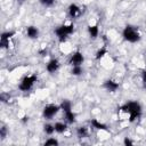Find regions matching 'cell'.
I'll use <instances>...</instances> for the list:
<instances>
[{
    "label": "cell",
    "instance_id": "1",
    "mask_svg": "<svg viewBox=\"0 0 146 146\" xmlns=\"http://www.w3.org/2000/svg\"><path fill=\"white\" fill-rule=\"evenodd\" d=\"M121 111L129 114V121L133 122L141 114V106L137 102H128L123 106H121Z\"/></svg>",
    "mask_w": 146,
    "mask_h": 146
},
{
    "label": "cell",
    "instance_id": "2",
    "mask_svg": "<svg viewBox=\"0 0 146 146\" xmlns=\"http://www.w3.org/2000/svg\"><path fill=\"white\" fill-rule=\"evenodd\" d=\"M122 35L124 38V40H127L128 42H137L140 40V34L137 30V27L135 26H131V25H127L122 32Z\"/></svg>",
    "mask_w": 146,
    "mask_h": 146
},
{
    "label": "cell",
    "instance_id": "3",
    "mask_svg": "<svg viewBox=\"0 0 146 146\" xmlns=\"http://www.w3.org/2000/svg\"><path fill=\"white\" fill-rule=\"evenodd\" d=\"M74 31V25L73 24H68V25H60L55 30L56 35L58 36V40L60 42H65L67 36L70 34H72Z\"/></svg>",
    "mask_w": 146,
    "mask_h": 146
},
{
    "label": "cell",
    "instance_id": "4",
    "mask_svg": "<svg viewBox=\"0 0 146 146\" xmlns=\"http://www.w3.org/2000/svg\"><path fill=\"white\" fill-rule=\"evenodd\" d=\"M35 82H36V75H34V74L33 75H27L22 80V82L19 83L18 88L22 91H27L33 87V84Z\"/></svg>",
    "mask_w": 146,
    "mask_h": 146
},
{
    "label": "cell",
    "instance_id": "5",
    "mask_svg": "<svg viewBox=\"0 0 146 146\" xmlns=\"http://www.w3.org/2000/svg\"><path fill=\"white\" fill-rule=\"evenodd\" d=\"M60 106H57V105H54V104H50V105H47L44 108H43V117L44 119H51L52 116H55L57 114V112L59 111Z\"/></svg>",
    "mask_w": 146,
    "mask_h": 146
},
{
    "label": "cell",
    "instance_id": "6",
    "mask_svg": "<svg viewBox=\"0 0 146 146\" xmlns=\"http://www.w3.org/2000/svg\"><path fill=\"white\" fill-rule=\"evenodd\" d=\"M83 55L80 52V51H75L72 56H71V59H70V64L75 66V65H81L83 63Z\"/></svg>",
    "mask_w": 146,
    "mask_h": 146
},
{
    "label": "cell",
    "instance_id": "7",
    "mask_svg": "<svg viewBox=\"0 0 146 146\" xmlns=\"http://www.w3.org/2000/svg\"><path fill=\"white\" fill-rule=\"evenodd\" d=\"M68 14H70V16H71L72 18H78V17L81 15V9H80V7H79L78 5L72 3V5H70V7H68Z\"/></svg>",
    "mask_w": 146,
    "mask_h": 146
},
{
    "label": "cell",
    "instance_id": "8",
    "mask_svg": "<svg viewBox=\"0 0 146 146\" xmlns=\"http://www.w3.org/2000/svg\"><path fill=\"white\" fill-rule=\"evenodd\" d=\"M46 68H47V71H48L49 73H55V72L59 68V62H58L57 59H55V58H54V59H50V60L48 62Z\"/></svg>",
    "mask_w": 146,
    "mask_h": 146
},
{
    "label": "cell",
    "instance_id": "9",
    "mask_svg": "<svg viewBox=\"0 0 146 146\" xmlns=\"http://www.w3.org/2000/svg\"><path fill=\"white\" fill-rule=\"evenodd\" d=\"M26 35L30 39H35L39 35V30L35 26H27V29H26Z\"/></svg>",
    "mask_w": 146,
    "mask_h": 146
},
{
    "label": "cell",
    "instance_id": "10",
    "mask_svg": "<svg viewBox=\"0 0 146 146\" xmlns=\"http://www.w3.org/2000/svg\"><path fill=\"white\" fill-rule=\"evenodd\" d=\"M104 87L108 90V91H115L116 89H119V83L117 82H115V81H112V80H107V81H105V83H104Z\"/></svg>",
    "mask_w": 146,
    "mask_h": 146
},
{
    "label": "cell",
    "instance_id": "11",
    "mask_svg": "<svg viewBox=\"0 0 146 146\" xmlns=\"http://www.w3.org/2000/svg\"><path fill=\"white\" fill-rule=\"evenodd\" d=\"M88 32H89L90 38L96 39V38L98 36V33H99L98 26H97V25H90V26H88Z\"/></svg>",
    "mask_w": 146,
    "mask_h": 146
},
{
    "label": "cell",
    "instance_id": "12",
    "mask_svg": "<svg viewBox=\"0 0 146 146\" xmlns=\"http://www.w3.org/2000/svg\"><path fill=\"white\" fill-rule=\"evenodd\" d=\"M91 125H92L94 128L98 129V130H106V129H107L106 124H104V123L99 122L97 119H92V120H91Z\"/></svg>",
    "mask_w": 146,
    "mask_h": 146
},
{
    "label": "cell",
    "instance_id": "13",
    "mask_svg": "<svg viewBox=\"0 0 146 146\" xmlns=\"http://www.w3.org/2000/svg\"><path fill=\"white\" fill-rule=\"evenodd\" d=\"M67 130V125L63 122H56L55 123V131L58 133H63Z\"/></svg>",
    "mask_w": 146,
    "mask_h": 146
},
{
    "label": "cell",
    "instance_id": "14",
    "mask_svg": "<svg viewBox=\"0 0 146 146\" xmlns=\"http://www.w3.org/2000/svg\"><path fill=\"white\" fill-rule=\"evenodd\" d=\"M60 110H63L64 113L65 112H68V111H72V104H71V102H68L66 99L63 100L62 104H60Z\"/></svg>",
    "mask_w": 146,
    "mask_h": 146
},
{
    "label": "cell",
    "instance_id": "15",
    "mask_svg": "<svg viewBox=\"0 0 146 146\" xmlns=\"http://www.w3.org/2000/svg\"><path fill=\"white\" fill-rule=\"evenodd\" d=\"M76 133H78V137H79V138H86V137L88 136V128H86V127H80V128H78Z\"/></svg>",
    "mask_w": 146,
    "mask_h": 146
},
{
    "label": "cell",
    "instance_id": "16",
    "mask_svg": "<svg viewBox=\"0 0 146 146\" xmlns=\"http://www.w3.org/2000/svg\"><path fill=\"white\" fill-rule=\"evenodd\" d=\"M65 119H66V121L68 123H74L75 122V114L72 111L65 112Z\"/></svg>",
    "mask_w": 146,
    "mask_h": 146
},
{
    "label": "cell",
    "instance_id": "17",
    "mask_svg": "<svg viewBox=\"0 0 146 146\" xmlns=\"http://www.w3.org/2000/svg\"><path fill=\"white\" fill-rule=\"evenodd\" d=\"M82 72H83V68L81 67V65H75V66H73V68H72V71H71V73H72L73 75H75V76L81 75Z\"/></svg>",
    "mask_w": 146,
    "mask_h": 146
},
{
    "label": "cell",
    "instance_id": "18",
    "mask_svg": "<svg viewBox=\"0 0 146 146\" xmlns=\"http://www.w3.org/2000/svg\"><path fill=\"white\" fill-rule=\"evenodd\" d=\"M43 130H44V132H46L47 135H52V133L55 132V125H51V124L47 123V124H44Z\"/></svg>",
    "mask_w": 146,
    "mask_h": 146
},
{
    "label": "cell",
    "instance_id": "19",
    "mask_svg": "<svg viewBox=\"0 0 146 146\" xmlns=\"http://www.w3.org/2000/svg\"><path fill=\"white\" fill-rule=\"evenodd\" d=\"M107 54V50H106V48H100L98 51H97V54H96V59H100V58H103L105 55Z\"/></svg>",
    "mask_w": 146,
    "mask_h": 146
},
{
    "label": "cell",
    "instance_id": "20",
    "mask_svg": "<svg viewBox=\"0 0 146 146\" xmlns=\"http://www.w3.org/2000/svg\"><path fill=\"white\" fill-rule=\"evenodd\" d=\"M15 34V32H13V31H10V32H3L2 34H1V38L0 39H3V40H9L13 35Z\"/></svg>",
    "mask_w": 146,
    "mask_h": 146
},
{
    "label": "cell",
    "instance_id": "21",
    "mask_svg": "<svg viewBox=\"0 0 146 146\" xmlns=\"http://www.w3.org/2000/svg\"><path fill=\"white\" fill-rule=\"evenodd\" d=\"M44 145H47V146L48 145H58V140L55 139V138H49L44 141Z\"/></svg>",
    "mask_w": 146,
    "mask_h": 146
},
{
    "label": "cell",
    "instance_id": "22",
    "mask_svg": "<svg viewBox=\"0 0 146 146\" xmlns=\"http://www.w3.org/2000/svg\"><path fill=\"white\" fill-rule=\"evenodd\" d=\"M43 6H51L55 0H39Z\"/></svg>",
    "mask_w": 146,
    "mask_h": 146
},
{
    "label": "cell",
    "instance_id": "23",
    "mask_svg": "<svg viewBox=\"0 0 146 146\" xmlns=\"http://www.w3.org/2000/svg\"><path fill=\"white\" fill-rule=\"evenodd\" d=\"M123 143H124V145H132V144H133V141H132L131 139H129L128 137H127V138H124Z\"/></svg>",
    "mask_w": 146,
    "mask_h": 146
},
{
    "label": "cell",
    "instance_id": "24",
    "mask_svg": "<svg viewBox=\"0 0 146 146\" xmlns=\"http://www.w3.org/2000/svg\"><path fill=\"white\" fill-rule=\"evenodd\" d=\"M0 133H1V138H5V136H6V128H5V127H2V128H1Z\"/></svg>",
    "mask_w": 146,
    "mask_h": 146
},
{
    "label": "cell",
    "instance_id": "25",
    "mask_svg": "<svg viewBox=\"0 0 146 146\" xmlns=\"http://www.w3.org/2000/svg\"><path fill=\"white\" fill-rule=\"evenodd\" d=\"M143 82L146 84V71H144V73H143Z\"/></svg>",
    "mask_w": 146,
    "mask_h": 146
}]
</instances>
